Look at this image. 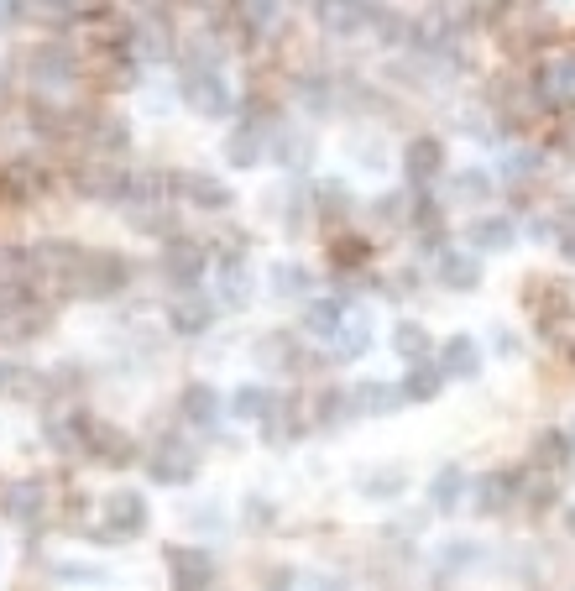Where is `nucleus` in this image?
<instances>
[{
    "label": "nucleus",
    "mask_w": 575,
    "mask_h": 591,
    "mask_svg": "<svg viewBox=\"0 0 575 591\" xmlns=\"http://www.w3.org/2000/svg\"><path fill=\"white\" fill-rule=\"evenodd\" d=\"M366 330H372V325H366V314H361V320H351V325H340V346H335V356H340V361L361 356V351H366V340H372Z\"/></svg>",
    "instance_id": "f3484780"
},
{
    "label": "nucleus",
    "mask_w": 575,
    "mask_h": 591,
    "mask_svg": "<svg viewBox=\"0 0 575 591\" xmlns=\"http://www.w3.org/2000/svg\"><path fill=\"white\" fill-rule=\"evenodd\" d=\"M173 325H178L183 335H189V330H204V325H210V304H199V299L189 304V299H183V304L173 309Z\"/></svg>",
    "instance_id": "412c9836"
},
{
    "label": "nucleus",
    "mask_w": 575,
    "mask_h": 591,
    "mask_svg": "<svg viewBox=\"0 0 575 591\" xmlns=\"http://www.w3.org/2000/svg\"><path fill=\"white\" fill-rule=\"evenodd\" d=\"M37 513V487H16L11 492V518H32Z\"/></svg>",
    "instance_id": "cd10ccee"
},
{
    "label": "nucleus",
    "mask_w": 575,
    "mask_h": 591,
    "mask_svg": "<svg viewBox=\"0 0 575 591\" xmlns=\"http://www.w3.org/2000/svg\"><path fill=\"white\" fill-rule=\"evenodd\" d=\"M241 6H246V16L257 21V27H267V21L283 11V0H241Z\"/></svg>",
    "instance_id": "bb28decb"
},
{
    "label": "nucleus",
    "mask_w": 575,
    "mask_h": 591,
    "mask_svg": "<svg viewBox=\"0 0 575 591\" xmlns=\"http://www.w3.org/2000/svg\"><path fill=\"white\" fill-rule=\"evenodd\" d=\"M183 95H189V105L204 110V116H225V110H230V84H225L215 58H194L189 63V74H183Z\"/></svg>",
    "instance_id": "f257e3e1"
},
{
    "label": "nucleus",
    "mask_w": 575,
    "mask_h": 591,
    "mask_svg": "<svg viewBox=\"0 0 575 591\" xmlns=\"http://www.w3.org/2000/svg\"><path fill=\"white\" fill-rule=\"evenodd\" d=\"M147 471L157 476V482H183V476H194V461L178 456V450H163V456H152Z\"/></svg>",
    "instance_id": "2eb2a0df"
},
{
    "label": "nucleus",
    "mask_w": 575,
    "mask_h": 591,
    "mask_svg": "<svg viewBox=\"0 0 575 591\" xmlns=\"http://www.w3.org/2000/svg\"><path fill=\"white\" fill-rule=\"evenodd\" d=\"M565 257L575 262V236H565Z\"/></svg>",
    "instance_id": "c756f323"
},
{
    "label": "nucleus",
    "mask_w": 575,
    "mask_h": 591,
    "mask_svg": "<svg viewBox=\"0 0 575 591\" xmlns=\"http://www.w3.org/2000/svg\"><path fill=\"white\" fill-rule=\"evenodd\" d=\"M356 403H361V408H372V414H382V408L403 403V388H361V393H356Z\"/></svg>",
    "instance_id": "b1692460"
},
{
    "label": "nucleus",
    "mask_w": 575,
    "mask_h": 591,
    "mask_svg": "<svg viewBox=\"0 0 575 591\" xmlns=\"http://www.w3.org/2000/svg\"><path fill=\"white\" fill-rule=\"evenodd\" d=\"M230 408H236L241 419H257L262 408H267V393H262V388H241V393H236V403H230Z\"/></svg>",
    "instance_id": "a878e982"
},
{
    "label": "nucleus",
    "mask_w": 575,
    "mask_h": 591,
    "mask_svg": "<svg viewBox=\"0 0 575 591\" xmlns=\"http://www.w3.org/2000/svg\"><path fill=\"white\" fill-rule=\"evenodd\" d=\"M455 194L460 199H487L492 194V173L487 168H460L455 173Z\"/></svg>",
    "instance_id": "a211bd4d"
},
{
    "label": "nucleus",
    "mask_w": 575,
    "mask_h": 591,
    "mask_svg": "<svg viewBox=\"0 0 575 591\" xmlns=\"http://www.w3.org/2000/svg\"><path fill=\"white\" fill-rule=\"evenodd\" d=\"M440 278H445L450 288H460V293H466V288H476V257H466V252H450V246H445V252H440Z\"/></svg>",
    "instance_id": "f8f14e48"
},
{
    "label": "nucleus",
    "mask_w": 575,
    "mask_h": 591,
    "mask_svg": "<svg viewBox=\"0 0 575 591\" xmlns=\"http://www.w3.org/2000/svg\"><path fill=\"white\" fill-rule=\"evenodd\" d=\"M126 283V262L115 257H84V272H79V293H89V299H100V293L121 288Z\"/></svg>",
    "instance_id": "39448f33"
},
{
    "label": "nucleus",
    "mask_w": 575,
    "mask_h": 591,
    "mask_svg": "<svg viewBox=\"0 0 575 591\" xmlns=\"http://www.w3.org/2000/svg\"><path fill=\"white\" fill-rule=\"evenodd\" d=\"M173 571H178V591H204V581H210V555L204 550H173Z\"/></svg>",
    "instance_id": "9d476101"
},
{
    "label": "nucleus",
    "mask_w": 575,
    "mask_h": 591,
    "mask_svg": "<svg viewBox=\"0 0 575 591\" xmlns=\"http://www.w3.org/2000/svg\"><path fill=\"white\" fill-rule=\"evenodd\" d=\"M440 388H445V367H440V372H434V367H413V372L403 377V398H408V403H429Z\"/></svg>",
    "instance_id": "ddd939ff"
},
{
    "label": "nucleus",
    "mask_w": 575,
    "mask_h": 591,
    "mask_svg": "<svg viewBox=\"0 0 575 591\" xmlns=\"http://www.w3.org/2000/svg\"><path fill=\"white\" fill-rule=\"evenodd\" d=\"M257 152H262V126L257 121H241L236 131H230V142H225L230 168H251V163H257Z\"/></svg>",
    "instance_id": "6e6552de"
},
{
    "label": "nucleus",
    "mask_w": 575,
    "mask_h": 591,
    "mask_svg": "<svg viewBox=\"0 0 575 591\" xmlns=\"http://www.w3.org/2000/svg\"><path fill=\"white\" fill-rule=\"evenodd\" d=\"M476 367H481L476 340L471 335H450L445 340V377H476Z\"/></svg>",
    "instance_id": "1a4fd4ad"
},
{
    "label": "nucleus",
    "mask_w": 575,
    "mask_h": 591,
    "mask_svg": "<svg viewBox=\"0 0 575 591\" xmlns=\"http://www.w3.org/2000/svg\"><path fill=\"white\" fill-rule=\"evenodd\" d=\"M183 408L194 414V424H215V393H210V388H189Z\"/></svg>",
    "instance_id": "5701e85b"
},
{
    "label": "nucleus",
    "mask_w": 575,
    "mask_h": 591,
    "mask_svg": "<svg viewBox=\"0 0 575 591\" xmlns=\"http://www.w3.org/2000/svg\"><path fill=\"white\" fill-rule=\"evenodd\" d=\"M513 241H518V225L508 215H481V220H471V246H481V252H508Z\"/></svg>",
    "instance_id": "423d86ee"
},
{
    "label": "nucleus",
    "mask_w": 575,
    "mask_h": 591,
    "mask_svg": "<svg viewBox=\"0 0 575 591\" xmlns=\"http://www.w3.org/2000/svg\"><path fill=\"white\" fill-rule=\"evenodd\" d=\"M105 524H110V534H136V529L147 524V508H142V497H136V492L110 497V508H105Z\"/></svg>",
    "instance_id": "0eeeda50"
},
{
    "label": "nucleus",
    "mask_w": 575,
    "mask_h": 591,
    "mask_svg": "<svg viewBox=\"0 0 575 591\" xmlns=\"http://www.w3.org/2000/svg\"><path fill=\"white\" fill-rule=\"evenodd\" d=\"M508 178H513V184H518V178H534V157L513 152V157H508Z\"/></svg>",
    "instance_id": "c85d7f7f"
},
{
    "label": "nucleus",
    "mask_w": 575,
    "mask_h": 591,
    "mask_svg": "<svg viewBox=\"0 0 575 591\" xmlns=\"http://www.w3.org/2000/svg\"><path fill=\"white\" fill-rule=\"evenodd\" d=\"M393 346H398V356H408V361H424V356H429V335H424L419 325H398V330H393Z\"/></svg>",
    "instance_id": "6ab92c4d"
},
{
    "label": "nucleus",
    "mask_w": 575,
    "mask_h": 591,
    "mask_svg": "<svg viewBox=\"0 0 575 591\" xmlns=\"http://www.w3.org/2000/svg\"><path fill=\"white\" fill-rule=\"evenodd\" d=\"M272 288H278L283 299H298V293H309V272L293 267V262H278L272 267Z\"/></svg>",
    "instance_id": "dca6fc26"
},
{
    "label": "nucleus",
    "mask_w": 575,
    "mask_h": 591,
    "mask_svg": "<svg viewBox=\"0 0 575 591\" xmlns=\"http://www.w3.org/2000/svg\"><path fill=\"white\" fill-rule=\"evenodd\" d=\"M163 267L173 272V283H178V288H194V278H199L204 257H199V252H189V246H173V252L163 257Z\"/></svg>",
    "instance_id": "4468645a"
},
{
    "label": "nucleus",
    "mask_w": 575,
    "mask_h": 591,
    "mask_svg": "<svg viewBox=\"0 0 575 591\" xmlns=\"http://www.w3.org/2000/svg\"><path fill=\"white\" fill-rule=\"evenodd\" d=\"M272 157H278V168L288 173H304L309 157H314V142L304 126H278V136H272Z\"/></svg>",
    "instance_id": "7ed1b4c3"
},
{
    "label": "nucleus",
    "mask_w": 575,
    "mask_h": 591,
    "mask_svg": "<svg viewBox=\"0 0 575 591\" xmlns=\"http://www.w3.org/2000/svg\"><path fill=\"white\" fill-rule=\"evenodd\" d=\"M508 492H513V476H487L481 482V513H497V508H508Z\"/></svg>",
    "instance_id": "aec40b11"
},
{
    "label": "nucleus",
    "mask_w": 575,
    "mask_h": 591,
    "mask_svg": "<svg viewBox=\"0 0 575 591\" xmlns=\"http://www.w3.org/2000/svg\"><path fill=\"white\" fill-rule=\"evenodd\" d=\"M570 534H575V508H570Z\"/></svg>",
    "instance_id": "7c9ffc66"
},
{
    "label": "nucleus",
    "mask_w": 575,
    "mask_h": 591,
    "mask_svg": "<svg viewBox=\"0 0 575 591\" xmlns=\"http://www.w3.org/2000/svg\"><path fill=\"white\" fill-rule=\"evenodd\" d=\"M455 497H460V471L445 466L440 476H434V503H440V508H455Z\"/></svg>",
    "instance_id": "393cba45"
},
{
    "label": "nucleus",
    "mask_w": 575,
    "mask_h": 591,
    "mask_svg": "<svg viewBox=\"0 0 575 591\" xmlns=\"http://www.w3.org/2000/svg\"><path fill=\"white\" fill-rule=\"evenodd\" d=\"M183 194H189L194 204H204V210H230V189L220 184V178H210V173L183 178Z\"/></svg>",
    "instance_id": "9b49d317"
},
{
    "label": "nucleus",
    "mask_w": 575,
    "mask_h": 591,
    "mask_svg": "<svg viewBox=\"0 0 575 591\" xmlns=\"http://www.w3.org/2000/svg\"><path fill=\"white\" fill-rule=\"evenodd\" d=\"M570 445H575V429H570Z\"/></svg>",
    "instance_id": "473e14b6"
},
{
    "label": "nucleus",
    "mask_w": 575,
    "mask_h": 591,
    "mask_svg": "<svg viewBox=\"0 0 575 591\" xmlns=\"http://www.w3.org/2000/svg\"><path fill=\"white\" fill-rule=\"evenodd\" d=\"M314 21L325 32H335V37H351L361 27H377L382 6L377 0H314Z\"/></svg>",
    "instance_id": "f03ea898"
},
{
    "label": "nucleus",
    "mask_w": 575,
    "mask_h": 591,
    "mask_svg": "<svg viewBox=\"0 0 575 591\" xmlns=\"http://www.w3.org/2000/svg\"><path fill=\"white\" fill-rule=\"evenodd\" d=\"M570 220H575V199H570Z\"/></svg>",
    "instance_id": "2f4dec72"
},
{
    "label": "nucleus",
    "mask_w": 575,
    "mask_h": 591,
    "mask_svg": "<svg viewBox=\"0 0 575 591\" xmlns=\"http://www.w3.org/2000/svg\"><path fill=\"white\" fill-rule=\"evenodd\" d=\"M403 168H408L413 184H429V178L445 168V142H434V136H413L408 152H403Z\"/></svg>",
    "instance_id": "20e7f679"
},
{
    "label": "nucleus",
    "mask_w": 575,
    "mask_h": 591,
    "mask_svg": "<svg viewBox=\"0 0 575 591\" xmlns=\"http://www.w3.org/2000/svg\"><path fill=\"white\" fill-rule=\"evenodd\" d=\"M309 330H314V335H340V304H335V299L314 304V309H309Z\"/></svg>",
    "instance_id": "4be33fe9"
}]
</instances>
